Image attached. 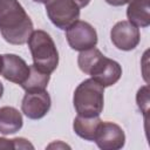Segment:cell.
I'll return each mask as SVG.
<instances>
[{
	"label": "cell",
	"mask_w": 150,
	"mask_h": 150,
	"mask_svg": "<svg viewBox=\"0 0 150 150\" xmlns=\"http://www.w3.org/2000/svg\"><path fill=\"white\" fill-rule=\"evenodd\" d=\"M33 64L40 70L52 74L59 66V52L52 36L42 30H33L28 41Z\"/></svg>",
	"instance_id": "obj_4"
},
{
	"label": "cell",
	"mask_w": 150,
	"mask_h": 150,
	"mask_svg": "<svg viewBox=\"0 0 150 150\" xmlns=\"http://www.w3.org/2000/svg\"><path fill=\"white\" fill-rule=\"evenodd\" d=\"M33 1H35V2H39V4H45V1H46V0H33Z\"/></svg>",
	"instance_id": "obj_20"
},
{
	"label": "cell",
	"mask_w": 150,
	"mask_h": 150,
	"mask_svg": "<svg viewBox=\"0 0 150 150\" xmlns=\"http://www.w3.org/2000/svg\"><path fill=\"white\" fill-rule=\"evenodd\" d=\"M73 104L80 116H100L104 105V88L91 77L82 81L74 91Z\"/></svg>",
	"instance_id": "obj_3"
},
{
	"label": "cell",
	"mask_w": 150,
	"mask_h": 150,
	"mask_svg": "<svg viewBox=\"0 0 150 150\" xmlns=\"http://www.w3.org/2000/svg\"><path fill=\"white\" fill-rule=\"evenodd\" d=\"M52 107V100L47 90L26 91L22 102L21 110L30 120H40L45 117Z\"/></svg>",
	"instance_id": "obj_8"
},
{
	"label": "cell",
	"mask_w": 150,
	"mask_h": 150,
	"mask_svg": "<svg viewBox=\"0 0 150 150\" xmlns=\"http://www.w3.org/2000/svg\"><path fill=\"white\" fill-rule=\"evenodd\" d=\"M101 122L102 121H101L100 116L84 117V116L77 115L74 118L73 129H74V132L79 137H81L86 141H94Z\"/></svg>",
	"instance_id": "obj_13"
},
{
	"label": "cell",
	"mask_w": 150,
	"mask_h": 150,
	"mask_svg": "<svg viewBox=\"0 0 150 150\" xmlns=\"http://www.w3.org/2000/svg\"><path fill=\"white\" fill-rule=\"evenodd\" d=\"M23 125L21 112L14 107L0 108V134L12 135L19 131Z\"/></svg>",
	"instance_id": "obj_11"
},
{
	"label": "cell",
	"mask_w": 150,
	"mask_h": 150,
	"mask_svg": "<svg viewBox=\"0 0 150 150\" xmlns=\"http://www.w3.org/2000/svg\"><path fill=\"white\" fill-rule=\"evenodd\" d=\"M136 101H137L138 108L142 110L143 114H145L148 111V107H149V90H148V86H144V87L139 88V90L137 91Z\"/></svg>",
	"instance_id": "obj_15"
},
{
	"label": "cell",
	"mask_w": 150,
	"mask_h": 150,
	"mask_svg": "<svg viewBox=\"0 0 150 150\" xmlns=\"http://www.w3.org/2000/svg\"><path fill=\"white\" fill-rule=\"evenodd\" d=\"M1 67H2V57L0 55V73H1Z\"/></svg>",
	"instance_id": "obj_21"
},
{
	"label": "cell",
	"mask_w": 150,
	"mask_h": 150,
	"mask_svg": "<svg viewBox=\"0 0 150 150\" xmlns=\"http://www.w3.org/2000/svg\"><path fill=\"white\" fill-rule=\"evenodd\" d=\"M66 39L69 47L77 52L94 48L98 40L95 28L82 20H76L66 29Z\"/></svg>",
	"instance_id": "obj_6"
},
{
	"label": "cell",
	"mask_w": 150,
	"mask_h": 150,
	"mask_svg": "<svg viewBox=\"0 0 150 150\" xmlns=\"http://www.w3.org/2000/svg\"><path fill=\"white\" fill-rule=\"evenodd\" d=\"M2 94H4V84L0 82V98L2 97Z\"/></svg>",
	"instance_id": "obj_19"
},
{
	"label": "cell",
	"mask_w": 150,
	"mask_h": 150,
	"mask_svg": "<svg viewBox=\"0 0 150 150\" xmlns=\"http://www.w3.org/2000/svg\"><path fill=\"white\" fill-rule=\"evenodd\" d=\"M0 149H16V141L7 139L5 137H0Z\"/></svg>",
	"instance_id": "obj_16"
},
{
	"label": "cell",
	"mask_w": 150,
	"mask_h": 150,
	"mask_svg": "<svg viewBox=\"0 0 150 150\" xmlns=\"http://www.w3.org/2000/svg\"><path fill=\"white\" fill-rule=\"evenodd\" d=\"M50 80V74L45 73L36 68L34 64L29 66V75L27 80L21 84V88L26 91L45 90Z\"/></svg>",
	"instance_id": "obj_14"
},
{
	"label": "cell",
	"mask_w": 150,
	"mask_h": 150,
	"mask_svg": "<svg viewBox=\"0 0 150 150\" xmlns=\"http://www.w3.org/2000/svg\"><path fill=\"white\" fill-rule=\"evenodd\" d=\"M107 4H109V5H111V6H116V7H118V6H123V5H127V4H129L131 0H104Z\"/></svg>",
	"instance_id": "obj_17"
},
{
	"label": "cell",
	"mask_w": 150,
	"mask_h": 150,
	"mask_svg": "<svg viewBox=\"0 0 150 150\" xmlns=\"http://www.w3.org/2000/svg\"><path fill=\"white\" fill-rule=\"evenodd\" d=\"M74 1L77 4V6H79L80 8L88 6V5H89V2H90V0H74Z\"/></svg>",
	"instance_id": "obj_18"
},
{
	"label": "cell",
	"mask_w": 150,
	"mask_h": 150,
	"mask_svg": "<svg viewBox=\"0 0 150 150\" xmlns=\"http://www.w3.org/2000/svg\"><path fill=\"white\" fill-rule=\"evenodd\" d=\"M1 75L9 82L22 84L29 75V66L16 54H4Z\"/></svg>",
	"instance_id": "obj_10"
},
{
	"label": "cell",
	"mask_w": 150,
	"mask_h": 150,
	"mask_svg": "<svg viewBox=\"0 0 150 150\" xmlns=\"http://www.w3.org/2000/svg\"><path fill=\"white\" fill-rule=\"evenodd\" d=\"M33 22L18 0H0V33L11 45H25L33 33Z\"/></svg>",
	"instance_id": "obj_1"
},
{
	"label": "cell",
	"mask_w": 150,
	"mask_h": 150,
	"mask_svg": "<svg viewBox=\"0 0 150 150\" xmlns=\"http://www.w3.org/2000/svg\"><path fill=\"white\" fill-rule=\"evenodd\" d=\"M110 39L117 49L129 52L138 46L141 41V34L138 27L134 26L129 21L123 20L116 22L112 26L110 30Z\"/></svg>",
	"instance_id": "obj_7"
},
{
	"label": "cell",
	"mask_w": 150,
	"mask_h": 150,
	"mask_svg": "<svg viewBox=\"0 0 150 150\" xmlns=\"http://www.w3.org/2000/svg\"><path fill=\"white\" fill-rule=\"evenodd\" d=\"M45 7L52 23L62 30L80 18V7L74 0H46Z\"/></svg>",
	"instance_id": "obj_5"
},
{
	"label": "cell",
	"mask_w": 150,
	"mask_h": 150,
	"mask_svg": "<svg viewBox=\"0 0 150 150\" xmlns=\"http://www.w3.org/2000/svg\"><path fill=\"white\" fill-rule=\"evenodd\" d=\"M77 64L81 71L90 75L91 79L98 82L103 88L115 84L122 76L121 64L104 56L101 50L95 47L80 52Z\"/></svg>",
	"instance_id": "obj_2"
},
{
	"label": "cell",
	"mask_w": 150,
	"mask_h": 150,
	"mask_svg": "<svg viewBox=\"0 0 150 150\" xmlns=\"http://www.w3.org/2000/svg\"><path fill=\"white\" fill-rule=\"evenodd\" d=\"M128 21L136 27H148L150 25L149 0H131L127 8Z\"/></svg>",
	"instance_id": "obj_12"
},
{
	"label": "cell",
	"mask_w": 150,
	"mask_h": 150,
	"mask_svg": "<svg viewBox=\"0 0 150 150\" xmlns=\"http://www.w3.org/2000/svg\"><path fill=\"white\" fill-rule=\"evenodd\" d=\"M94 141L102 150H118L125 144V134L118 124L102 121Z\"/></svg>",
	"instance_id": "obj_9"
}]
</instances>
